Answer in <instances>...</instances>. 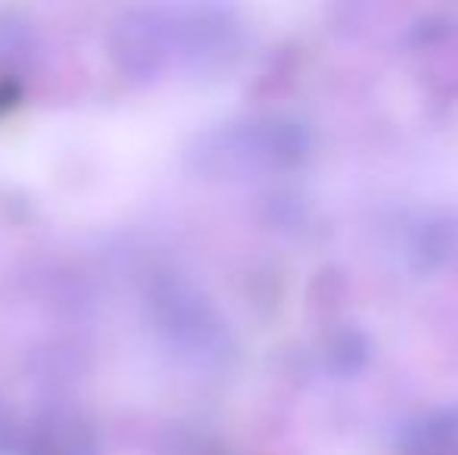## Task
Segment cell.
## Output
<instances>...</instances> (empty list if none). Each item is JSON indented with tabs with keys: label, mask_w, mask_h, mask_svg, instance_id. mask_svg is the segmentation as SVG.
<instances>
[{
	"label": "cell",
	"mask_w": 458,
	"mask_h": 455,
	"mask_svg": "<svg viewBox=\"0 0 458 455\" xmlns=\"http://www.w3.org/2000/svg\"><path fill=\"white\" fill-rule=\"evenodd\" d=\"M399 256L418 278H434L458 259V213L449 206H421L399 228Z\"/></svg>",
	"instance_id": "obj_1"
},
{
	"label": "cell",
	"mask_w": 458,
	"mask_h": 455,
	"mask_svg": "<svg viewBox=\"0 0 458 455\" xmlns=\"http://www.w3.org/2000/svg\"><path fill=\"white\" fill-rule=\"evenodd\" d=\"M371 362V341L359 328H344L327 341V368L334 375L356 377Z\"/></svg>",
	"instance_id": "obj_3"
},
{
	"label": "cell",
	"mask_w": 458,
	"mask_h": 455,
	"mask_svg": "<svg viewBox=\"0 0 458 455\" xmlns=\"http://www.w3.org/2000/svg\"><path fill=\"white\" fill-rule=\"evenodd\" d=\"M403 455H458V402L418 415L403 434Z\"/></svg>",
	"instance_id": "obj_2"
}]
</instances>
